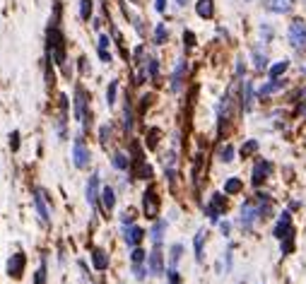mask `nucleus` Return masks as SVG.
<instances>
[{
    "label": "nucleus",
    "mask_w": 306,
    "mask_h": 284,
    "mask_svg": "<svg viewBox=\"0 0 306 284\" xmlns=\"http://www.w3.org/2000/svg\"><path fill=\"white\" fill-rule=\"evenodd\" d=\"M282 241H285V243H282V253H289V250H292V246H294V243L289 241V236H287V239H282Z\"/></svg>",
    "instance_id": "49530a36"
},
{
    "label": "nucleus",
    "mask_w": 306,
    "mask_h": 284,
    "mask_svg": "<svg viewBox=\"0 0 306 284\" xmlns=\"http://www.w3.org/2000/svg\"><path fill=\"white\" fill-rule=\"evenodd\" d=\"M99 58H102L104 63H111V53H108V37L99 39Z\"/></svg>",
    "instance_id": "4be33fe9"
},
{
    "label": "nucleus",
    "mask_w": 306,
    "mask_h": 284,
    "mask_svg": "<svg viewBox=\"0 0 306 284\" xmlns=\"http://www.w3.org/2000/svg\"><path fill=\"white\" fill-rule=\"evenodd\" d=\"M181 253H183V246H181V243L171 246V253H169V267H176V265H179Z\"/></svg>",
    "instance_id": "5701e85b"
},
{
    "label": "nucleus",
    "mask_w": 306,
    "mask_h": 284,
    "mask_svg": "<svg viewBox=\"0 0 306 284\" xmlns=\"http://www.w3.org/2000/svg\"><path fill=\"white\" fill-rule=\"evenodd\" d=\"M241 101H244V111L249 114V111L253 109V84L251 82L244 84V99H241Z\"/></svg>",
    "instance_id": "6ab92c4d"
},
{
    "label": "nucleus",
    "mask_w": 306,
    "mask_h": 284,
    "mask_svg": "<svg viewBox=\"0 0 306 284\" xmlns=\"http://www.w3.org/2000/svg\"><path fill=\"white\" fill-rule=\"evenodd\" d=\"M294 7V0H268V10L272 12H280V15H285Z\"/></svg>",
    "instance_id": "2eb2a0df"
},
{
    "label": "nucleus",
    "mask_w": 306,
    "mask_h": 284,
    "mask_svg": "<svg viewBox=\"0 0 306 284\" xmlns=\"http://www.w3.org/2000/svg\"><path fill=\"white\" fill-rule=\"evenodd\" d=\"M121 222H123V224H130V222H133V209H126V212H123Z\"/></svg>",
    "instance_id": "a19ab883"
},
{
    "label": "nucleus",
    "mask_w": 306,
    "mask_h": 284,
    "mask_svg": "<svg viewBox=\"0 0 306 284\" xmlns=\"http://www.w3.org/2000/svg\"><path fill=\"white\" fill-rule=\"evenodd\" d=\"M280 84H282V82H270V84H265V87H263V89H260V94H263V96L272 94V92H275V89H280Z\"/></svg>",
    "instance_id": "e433bc0d"
},
{
    "label": "nucleus",
    "mask_w": 306,
    "mask_h": 284,
    "mask_svg": "<svg viewBox=\"0 0 306 284\" xmlns=\"http://www.w3.org/2000/svg\"><path fill=\"white\" fill-rule=\"evenodd\" d=\"M34 284H46V260H44V263H41V267L36 270Z\"/></svg>",
    "instance_id": "473e14b6"
},
{
    "label": "nucleus",
    "mask_w": 306,
    "mask_h": 284,
    "mask_svg": "<svg viewBox=\"0 0 306 284\" xmlns=\"http://www.w3.org/2000/svg\"><path fill=\"white\" fill-rule=\"evenodd\" d=\"M239 190H241V181H239V178H229V181L224 183V193H229V195H234Z\"/></svg>",
    "instance_id": "393cba45"
},
{
    "label": "nucleus",
    "mask_w": 306,
    "mask_h": 284,
    "mask_svg": "<svg viewBox=\"0 0 306 284\" xmlns=\"http://www.w3.org/2000/svg\"><path fill=\"white\" fill-rule=\"evenodd\" d=\"M272 171V164L270 162H258L255 166H253V176H251V183L253 186H260L263 181H265V176Z\"/></svg>",
    "instance_id": "9d476101"
},
{
    "label": "nucleus",
    "mask_w": 306,
    "mask_h": 284,
    "mask_svg": "<svg viewBox=\"0 0 306 284\" xmlns=\"http://www.w3.org/2000/svg\"><path fill=\"white\" fill-rule=\"evenodd\" d=\"M164 229H166V222H157V224H154V229H152V241H154V246H157V243L162 246V234H164Z\"/></svg>",
    "instance_id": "b1692460"
},
{
    "label": "nucleus",
    "mask_w": 306,
    "mask_h": 284,
    "mask_svg": "<svg viewBox=\"0 0 306 284\" xmlns=\"http://www.w3.org/2000/svg\"><path fill=\"white\" fill-rule=\"evenodd\" d=\"M166 39H169L166 27H164V24H157V29H154V43H164Z\"/></svg>",
    "instance_id": "a878e982"
},
{
    "label": "nucleus",
    "mask_w": 306,
    "mask_h": 284,
    "mask_svg": "<svg viewBox=\"0 0 306 284\" xmlns=\"http://www.w3.org/2000/svg\"><path fill=\"white\" fill-rule=\"evenodd\" d=\"M97 200H99V176H92L90 183H87V203L94 207Z\"/></svg>",
    "instance_id": "ddd939ff"
},
{
    "label": "nucleus",
    "mask_w": 306,
    "mask_h": 284,
    "mask_svg": "<svg viewBox=\"0 0 306 284\" xmlns=\"http://www.w3.org/2000/svg\"><path fill=\"white\" fill-rule=\"evenodd\" d=\"M143 212L147 219H157V214H159V198H157V190L152 186L145 190L143 195Z\"/></svg>",
    "instance_id": "f03ea898"
},
{
    "label": "nucleus",
    "mask_w": 306,
    "mask_h": 284,
    "mask_svg": "<svg viewBox=\"0 0 306 284\" xmlns=\"http://www.w3.org/2000/svg\"><path fill=\"white\" fill-rule=\"evenodd\" d=\"M174 2H179V5H188V0H174Z\"/></svg>",
    "instance_id": "de8ad7c7"
},
{
    "label": "nucleus",
    "mask_w": 306,
    "mask_h": 284,
    "mask_svg": "<svg viewBox=\"0 0 306 284\" xmlns=\"http://www.w3.org/2000/svg\"><path fill=\"white\" fill-rule=\"evenodd\" d=\"M287 68H289L287 60H280V63H275V65L270 68V77H280L282 73H285V70H287Z\"/></svg>",
    "instance_id": "bb28decb"
},
{
    "label": "nucleus",
    "mask_w": 306,
    "mask_h": 284,
    "mask_svg": "<svg viewBox=\"0 0 306 284\" xmlns=\"http://www.w3.org/2000/svg\"><path fill=\"white\" fill-rule=\"evenodd\" d=\"M183 70H186V65L183 63H179V68L174 70V77H171V89L176 92V89H181V82H183Z\"/></svg>",
    "instance_id": "412c9836"
},
{
    "label": "nucleus",
    "mask_w": 306,
    "mask_h": 284,
    "mask_svg": "<svg viewBox=\"0 0 306 284\" xmlns=\"http://www.w3.org/2000/svg\"><path fill=\"white\" fill-rule=\"evenodd\" d=\"M253 63H255V70H265L268 58H265V53H260V51H253Z\"/></svg>",
    "instance_id": "cd10ccee"
},
{
    "label": "nucleus",
    "mask_w": 306,
    "mask_h": 284,
    "mask_svg": "<svg viewBox=\"0 0 306 284\" xmlns=\"http://www.w3.org/2000/svg\"><path fill=\"white\" fill-rule=\"evenodd\" d=\"M196 12H198L203 19H210L215 15V5H212V0H198L196 2Z\"/></svg>",
    "instance_id": "4468645a"
},
{
    "label": "nucleus",
    "mask_w": 306,
    "mask_h": 284,
    "mask_svg": "<svg viewBox=\"0 0 306 284\" xmlns=\"http://www.w3.org/2000/svg\"><path fill=\"white\" fill-rule=\"evenodd\" d=\"M255 150H258V142H255V140H249V142L241 147V157H251Z\"/></svg>",
    "instance_id": "2f4dec72"
},
{
    "label": "nucleus",
    "mask_w": 306,
    "mask_h": 284,
    "mask_svg": "<svg viewBox=\"0 0 306 284\" xmlns=\"http://www.w3.org/2000/svg\"><path fill=\"white\" fill-rule=\"evenodd\" d=\"M150 270H152V275H162L164 272V258H162V250H159V243L154 246L152 255H150Z\"/></svg>",
    "instance_id": "f8f14e48"
},
{
    "label": "nucleus",
    "mask_w": 306,
    "mask_h": 284,
    "mask_svg": "<svg viewBox=\"0 0 306 284\" xmlns=\"http://www.w3.org/2000/svg\"><path fill=\"white\" fill-rule=\"evenodd\" d=\"M258 214H260V207H258V203H246V205L241 207V224H244L246 229H251Z\"/></svg>",
    "instance_id": "1a4fd4ad"
},
{
    "label": "nucleus",
    "mask_w": 306,
    "mask_h": 284,
    "mask_svg": "<svg viewBox=\"0 0 306 284\" xmlns=\"http://www.w3.org/2000/svg\"><path fill=\"white\" fill-rule=\"evenodd\" d=\"M116 89H118V84H116V82H111V84H108V92H106L108 106H111V104H116Z\"/></svg>",
    "instance_id": "f704fd0d"
},
{
    "label": "nucleus",
    "mask_w": 306,
    "mask_h": 284,
    "mask_svg": "<svg viewBox=\"0 0 306 284\" xmlns=\"http://www.w3.org/2000/svg\"><path fill=\"white\" fill-rule=\"evenodd\" d=\"M275 236H277V239H287V236H292V219H289V212H285V214L280 217V222L275 224Z\"/></svg>",
    "instance_id": "9b49d317"
},
{
    "label": "nucleus",
    "mask_w": 306,
    "mask_h": 284,
    "mask_svg": "<svg viewBox=\"0 0 306 284\" xmlns=\"http://www.w3.org/2000/svg\"><path fill=\"white\" fill-rule=\"evenodd\" d=\"M130 258H133V265H140V263L145 260V250H143V248H135Z\"/></svg>",
    "instance_id": "c9c22d12"
},
{
    "label": "nucleus",
    "mask_w": 306,
    "mask_h": 284,
    "mask_svg": "<svg viewBox=\"0 0 306 284\" xmlns=\"http://www.w3.org/2000/svg\"><path fill=\"white\" fill-rule=\"evenodd\" d=\"M102 142H108V135H111V128H108V125H104V128H102Z\"/></svg>",
    "instance_id": "79ce46f5"
},
{
    "label": "nucleus",
    "mask_w": 306,
    "mask_h": 284,
    "mask_svg": "<svg viewBox=\"0 0 306 284\" xmlns=\"http://www.w3.org/2000/svg\"><path fill=\"white\" fill-rule=\"evenodd\" d=\"M157 70H159L157 60H150V75H152V77H157Z\"/></svg>",
    "instance_id": "37998d69"
},
{
    "label": "nucleus",
    "mask_w": 306,
    "mask_h": 284,
    "mask_svg": "<svg viewBox=\"0 0 306 284\" xmlns=\"http://www.w3.org/2000/svg\"><path fill=\"white\" fill-rule=\"evenodd\" d=\"M92 15V0H80V17L90 19Z\"/></svg>",
    "instance_id": "c85d7f7f"
},
{
    "label": "nucleus",
    "mask_w": 306,
    "mask_h": 284,
    "mask_svg": "<svg viewBox=\"0 0 306 284\" xmlns=\"http://www.w3.org/2000/svg\"><path fill=\"white\" fill-rule=\"evenodd\" d=\"M10 147H12V152L19 150V133H17V130H12V133H10Z\"/></svg>",
    "instance_id": "58836bf2"
},
{
    "label": "nucleus",
    "mask_w": 306,
    "mask_h": 284,
    "mask_svg": "<svg viewBox=\"0 0 306 284\" xmlns=\"http://www.w3.org/2000/svg\"><path fill=\"white\" fill-rule=\"evenodd\" d=\"M183 41H186V46H188V48H191V46H193V43H196V37H193V34H191V32H186V34H183Z\"/></svg>",
    "instance_id": "ea45409f"
},
{
    "label": "nucleus",
    "mask_w": 306,
    "mask_h": 284,
    "mask_svg": "<svg viewBox=\"0 0 306 284\" xmlns=\"http://www.w3.org/2000/svg\"><path fill=\"white\" fill-rule=\"evenodd\" d=\"M219 159H222V162H227V164H229V162H234V147H232V145L222 147V152H219Z\"/></svg>",
    "instance_id": "c756f323"
},
{
    "label": "nucleus",
    "mask_w": 306,
    "mask_h": 284,
    "mask_svg": "<svg viewBox=\"0 0 306 284\" xmlns=\"http://www.w3.org/2000/svg\"><path fill=\"white\" fill-rule=\"evenodd\" d=\"M157 142H159V130H150V135H147V147H150V150H154V147H157Z\"/></svg>",
    "instance_id": "72a5a7b5"
},
{
    "label": "nucleus",
    "mask_w": 306,
    "mask_h": 284,
    "mask_svg": "<svg viewBox=\"0 0 306 284\" xmlns=\"http://www.w3.org/2000/svg\"><path fill=\"white\" fill-rule=\"evenodd\" d=\"M205 229H200L198 234H196V258H198V263H203V258H205V253H203V246H205Z\"/></svg>",
    "instance_id": "aec40b11"
},
{
    "label": "nucleus",
    "mask_w": 306,
    "mask_h": 284,
    "mask_svg": "<svg viewBox=\"0 0 306 284\" xmlns=\"http://www.w3.org/2000/svg\"><path fill=\"white\" fill-rule=\"evenodd\" d=\"M154 7H157V12H164L166 10V0H154Z\"/></svg>",
    "instance_id": "a18cd8bd"
},
{
    "label": "nucleus",
    "mask_w": 306,
    "mask_h": 284,
    "mask_svg": "<svg viewBox=\"0 0 306 284\" xmlns=\"http://www.w3.org/2000/svg\"><path fill=\"white\" fill-rule=\"evenodd\" d=\"M289 43L294 48H304L306 46V24L304 19H294L289 24Z\"/></svg>",
    "instance_id": "7ed1b4c3"
},
{
    "label": "nucleus",
    "mask_w": 306,
    "mask_h": 284,
    "mask_svg": "<svg viewBox=\"0 0 306 284\" xmlns=\"http://www.w3.org/2000/svg\"><path fill=\"white\" fill-rule=\"evenodd\" d=\"M133 272H135V277H138V280H145V270L140 265H133Z\"/></svg>",
    "instance_id": "c03bdc74"
},
{
    "label": "nucleus",
    "mask_w": 306,
    "mask_h": 284,
    "mask_svg": "<svg viewBox=\"0 0 306 284\" xmlns=\"http://www.w3.org/2000/svg\"><path fill=\"white\" fill-rule=\"evenodd\" d=\"M113 166H116V169H128V157L126 154H121V152H118V154H113Z\"/></svg>",
    "instance_id": "7c9ffc66"
},
{
    "label": "nucleus",
    "mask_w": 306,
    "mask_h": 284,
    "mask_svg": "<svg viewBox=\"0 0 306 284\" xmlns=\"http://www.w3.org/2000/svg\"><path fill=\"white\" fill-rule=\"evenodd\" d=\"M46 190L44 188H36L34 190V207H36V214H39V222L46 227L49 224V207H46Z\"/></svg>",
    "instance_id": "423d86ee"
},
{
    "label": "nucleus",
    "mask_w": 306,
    "mask_h": 284,
    "mask_svg": "<svg viewBox=\"0 0 306 284\" xmlns=\"http://www.w3.org/2000/svg\"><path fill=\"white\" fill-rule=\"evenodd\" d=\"M24 267H27V255L24 253H15L10 260H7V275L12 280H19L24 275Z\"/></svg>",
    "instance_id": "0eeeda50"
},
{
    "label": "nucleus",
    "mask_w": 306,
    "mask_h": 284,
    "mask_svg": "<svg viewBox=\"0 0 306 284\" xmlns=\"http://www.w3.org/2000/svg\"><path fill=\"white\" fill-rule=\"evenodd\" d=\"M58 15H60V7H55V19L53 24L49 27V60L55 63V65H65V37H63V32H60V27H58Z\"/></svg>",
    "instance_id": "f257e3e1"
},
{
    "label": "nucleus",
    "mask_w": 306,
    "mask_h": 284,
    "mask_svg": "<svg viewBox=\"0 0 306 284\" xmlns=\"http://www.w3.org/2000/svg\"><path fill=\"white\" fill-rule=\"evenodd\" d=\"M224 209H227V198H224V195H219V193H215L205 212H207V217H210L212 222H217V219L224 214Z\"/></svg>",
    "instance_id": "6e6552de"
},
{
    "label": "nucleus",
    "mask_w": 306,
    "mask_h": 284,
    "mask_svg": "<svg viewBox=\"0 0 306 284\" xmlns=\"http://www.w3.org/2000/svg\"><path fill=\"white\" fill-rule=\"evenodd\" d=\"M102 205H104V209L106 212H111L113 209V205H116V195H113V188H104L102 190Z\"/></svg>",
    "instance_id": "a211bd4d"
},
{
    "label": "nucleus",
    "mask_w": 306,
    "mask_h": 284,
    "mask_svg": "<svg viewBox=\"0 0 306 284\" xmlns=\"http://www.w3.org/2000/svg\"><path fill=\"white\" fill-rule=\"evenodd\" d=\"M72 162H75L77 169H87L90 166V150H87L82 137H77L75 145H72Z\"/></svg>",
    "instance_id": "20e7f679"
},
{
    "label": "nucleus",
    "mask_w": 306,
    "mask_h": 284,
    "mask_svg": "<svg viewBox=\"0 0 306 284\" xmlns=\"http://www.w3.org/2000/svg\"><path fill=\"white\" fill-rule=\"evenodd\" d=\"M143 236H145V231L140 227H130L126 231V241H128V246H138L140 241H143Z\"/></svg>",
    "instance_id": "f3484780"
},
{
    "label": "nucleus",
    "mask_w": 306,
    "mask_h": 284,
    "mask_svg": "<svg viewBox=\"0 0 306 284\" xmlns=\"http://www.w3.org/2000/svg\"><path fill=\"white\" fill-rule=\"evenodd\" d=\"M92 265L97 267V270H106L108 267V255L102 248H94L92 250Z\"/></svg>",
    "instance_id": "dca6fc26"
},
{
    "label": "nucleus",
    "mask_w": 306,
    "mask_h": 284,
    "mask_svg": "<svg viewBox=\"0 0 306 284\" xmlns=\"http://www.w3.org/2000/svg\"><path fill=\"white\" fill-rule=\"evenodd\" d=\"M166 277H169V284H181V277H179V272H176V267H169Z\"/></svg>",
    "instance_id": "4c0bfd02"
},
{
    "label": "nucleus",
    "mask_w": 306,
    "mask_h": 284,
    "mask_svg": "<svg viewBox=\"0 0 306 284\" xmlns=\"http://www.w3.org/2000/svg\"><path fill=\"white\" fill-rule=\"evenodd\" d=\"M75 114H77V121L87 128V121H90V114H87V94L82 87L75 89Z\"/></svg>",
    "instance_id": "39448f33"
}]
</instances>
